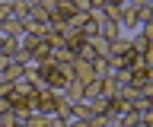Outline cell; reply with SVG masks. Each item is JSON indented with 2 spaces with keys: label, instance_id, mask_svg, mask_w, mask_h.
<instances>
[{
  "label": "cell",
  "instance_id": "1",
  "mask_svg": "<svg viewBox=\"0 0 153 127\" xmlns=\"http://www.w3.org/2000/svg\"><path fill=\"white\" fill-rule=\"evenodd\" d=\"M70 79H76V83H89V79H96L93 64L83 60V57H74V64H70Z\"/></svg>",
  "mask_w": 153,
  "mask_h": 127
},
{
  "label": "cell",
  "instance_id": "2",
  "mask_svg": "<svg viewBox=\"0 0 153 127\" xmlns=\"http://www.w3.org/2000/svg\"><path fill=\"white\" fill-rule=\"evenodd\" d=\"M128 38H131V51L134 54H150V26H140V29L131 32Z\"/></svg>",
  "mask_w": 153,
  "mask_h": 127
},
{
  "label": "cell",
  "instance_id": "3",
  "mask_svg": "<svg viewBox=\"0 0 153 127\" xmlns=\"http://www.w3.org/2000/svg\"><path fill=\"white\" fill-rule=\"evenodd\" d=\"M131 38H128V35H121V38H115L112 45H108V57H124L128 60V64H131Z\"/></svg>",
  "mask_w": 153,
  "mask_h": 127
},
{
  "label": "cell",
  "instance_id": "4",
  "mask_svg": "<svg viewBox=\"0 0 153 127\" xmlns=\"http://www.w3.org/2000/svg\"><path fill=\"white\" fill-rule=\"evenodd\" d=\"M26 67H29V64H22V60H10L7 70L0 73V79H3V83H19V79L26 76Z\"/></svg>",
  "mask_w": 153,
  "mask_h": 127
},
{
  "label": "cell",
  "instance_id": "5",
  "mask_svg": "<svg viewBox=\"0 0 153 127\" xmlns=\"http://www.w3.org/2000/svg\"><path fill=\"white\" fill-rule=\"evenodd\" d=\"M99 83H102V95L105 98H115L118 92H121V86H124V79L118 76V73H108V76H102Z\"/></svg>",
  "mask_w": 153,
  "mask_h": 127
},
{
  "label": "cell",
  "instance_id": "6",
  "mask_svg": "<svg viewBox=\"0 0 153 127\" xmlns=\"http://www.w3.org/2000/svg\"><path fill=\"white\" fill-rule=\"evenodd\" d=\"M0 38H22V19L10 16L7 22H0Z\"/></svg>",
  "mask_w": 153,
  "mask_h": 127
},
{
  "label": "cell",
  "instance_id": "7",
  "mask_svg": "<svg viewBox=\"0 0 153 127\" xmlns=\"http://www.w3.org/2000/svg\"><path fill=\"white\" fill-rule=\"evenodd\" d=\"M26 54H29V64H32V67H38V64H48V60H51V48H48L45 41H38L35 48L26 51Z\"/></svg>",
  "mask_w": 153,
  "mask_h": 127
},
{
  "label": "cell",
  "instance_id": "8",
  "mask_svg": "<svg viewBox=\"0 0 153 127\" xmlns=\"http://www.w3.org/2000/svg\"><path fill=\"white\" fill-rule=\"evenodd\" d=\"M96 35H99V38H102V41H108V45H112L115 38H121L124 32L118 29V26H115L112 19H102V22H99V32H96Z\"/></svg>",
  "mask_w": 153,
  "mask_h": 127
},
{
  "label": "cell",
  "instance_id": "9",
  "mask_svg": "<svg viewBox=\"0 0 153 127\" xmlns=\"http://www.w3.org/2000/svg\"><path fill=\"white\" fill-rule=\"evenodd\" d=\"M61 92H64L67 102H83V83H76V79H67V86Z\"/></svg>",
  "mask_w": 153,
  "mask_h": 127
},
{
  "label": "cell",
  "instance_id": "10",
  "mask_svg": "<svg viewBox=\"0 0 153 127\" xmlns=\"http://www.w3.org/2000/svg\"><path fill=\"white\" fill-rule=\"evenodd\" d=\"M74 51L67 48V45H61V48H51V60H54V64H61V67H67V64H74Z\"/></svg>",
  "mask_w": 153,
  "mask_h": 127
},
{
  "label": "cell",
  "instance_id": "11",
  "mask_svg": "<svg viewBox=\"0 0 153 127\" xmlns=\"http://www.w3.org/2000/svg\"><path fill=\"white\" fill-rule=\"evenodd\" d=\"M93 70H96V79H102V76H108V73H112V60L105 57V54H99V57L93 60Z\"/></svg>",
  "mask_w": 153,
  "mask_h": 127
},
{
  "label": "cell",
  "instance_id": "12",
  "mask_svg": "<svg viewBox=\"0 0 153 127\" xmlns=\"http://www.w3.org/2000/svg\"><path fill=\"white\" fill-rule=\"evenodd\" d=\"M150 22H153V7L150 3H137V29L150 26Z\"/></svg>",
  "mask_w": 153,
  "mask_h": 127
},
{
  "label": "cell",
  "instance_id": "13",
  "mask_svg": "<svg viewBox=\"0 0 153 127\" xmlns=\"http://www.w3.org/2000/svg\"><path fill=\"white\" fill-rule=\"evenodd\" d=\"M131 70H150V54H131Z\"/></svg>",
  "mask_w": 153,
  "mask_h": 127
},
{
  "label": "cell",
  "instance_id": "14",
  "mask_svg": "<svg viewBox=\"0 0 153 127\" xmlns=\"http://www.w3.org/2000/svg\"><path fill=\"white\" fill-rule=\"evenodd\" d=\"M10 7H13V16H16V19H26V16H29V10H32L26 0H13Z\"/></svg>",
  "mask_w": 153,
  "mask_h": 127
},
{
  "label": "cell",
  "instance_id": "15",
  "mask_svg": "<svg viewBox=\"0 0 153 127\" xmlns=\"http://www.w3.org/2000/svg\"><path fill=\"white\" fill-rule=\"evenodd\" d=\"M48 124V115H38V111H32V115L26 117V127H45Z\"/></svg>",
  "mask_w": 153,
  "mask_h": 127
},
{
  "label": "cell",
  "instance_id": "16",
  "mask_svg": "<svg viewBox=\"0 0 153 127\" xmlns=\"http://www.w3.org/2000/svg\"><path fill=\"white\" fill-rule=\"evenodd\" d=\"M86 124H89V127H112L115 121H112V117H105V115H93Z\"/></svg>",
  "mask_w": 153,
  "mask_h": 127
},
{
  "label": "cell",
  "instance_id": "17",
  "mask_svg": "<svg viewBox=\"0 0 153 127\" xmlns=\"http://www.w3.org/2000/svg\"><path fill=\"white\" fill-rule=\"evenodd\" d=\"M10 16H13V7H10L7 0H0V22H7Z\"/></svg>",
  "mask_w": 153,
  "mask_h": 127
},
{
  "label": "cell",
  "instance_id": "18",
  "mask_svg": "<svg viewBox=\"0 0 153 127\" xmlns=\"http://www.w3.org/2000/svg\"><path fill=\"white\" fill-rule=\"evenodd\" d=\"M67 127H89V124H86V121H80V117H70V121H67Z\"/></svg>",
  "mask_w": 153,
  "mask_h": 127
},
{
  "label": "cell",
  "instance_id": "19",
  "mask_svg": "<svg viewBox=\"0 0 153 127\" xmlns=\"http://www.w3.org/2000/svg\"><path fill=\"white\" fill-rule=\"evenodd\" d=\"M7 111H10V102H7L3 95H0V115H7Z\"/></svg>",
  "mask_w": 153,
  "mask_h": 127
},
{
  "label": "cell",
  "instance_id": "20",
  "mask_svg": "<svg viewBox=\"0 0 153 127\" xmlns=\"http://www.w3.org/2000/svg\"><path fill=\"white\" fill-rule=\"evenodd\" d=\"M128 0H105V7H124Z\"/></svg>",
  "mask_w": 153,
  "mask_h": 127
},
{
  "label": "cell",
  "instance_id": "21",
  "mask_svg": "<svg viewBox=\"0 0 153 127\" xmlns=\"http://www.w3.org/2000/svg\"><path fill=\"white\" fill-rule=\"evenodd\" d=\"M137 127H153V121H140V124H137Z\"/></svg>",
  "mask_w": 153,
  "mask_h": 127
},
{
  "label": "cell",
  "instance_id": "22",
  "mask_svg": "<svg viewBox=\"0 0 153 127\" xmlns=\"http://www.w3.org/2000/svg\"><path fill=\"white\" fill-rule=\"evenodd\" d=\"M26 3H29V7H35V3H38V0H26Z\"/></svg>",
  "mask_w": 153,
  "mask_h": 127
},
{
  "label": "cell",
  "instance_id": "23",
  "mask_svg": "<svg viewBox=\"0 0 153 127\" xmlns=\"http://www.w3.org/2000/svg\"><path fill=\"white\" fill-rule=\"evenodd\" d=\"M140 3H150V7H153V0H140Z\"/></svg>",
  "mask_w": 153,
  "mask_h": 127
},
{
  "label": "cell",
  "instance_id": "24",
  "mask_svg": "<svg viewBox=\"0 0 153 127\" xmlns=\"http://www.w3.org/2000/svg\"><path fill=\"white\" fill-rule=\"evenodd\" d=\"M13 127H26V124H13Z\"/></svg>",
  "mask_w": 153,
  "mask_h": 127
},
{
  "label": "cell",
  "instance_id": "25",
  "mask_svg": "<svg viewBox=\"0 0 153 127\" xmlns=\"http://www.w3.org/2000/svg\"><path fill=\"white\" fill-rule=\"evenodd\" d=\"M7 3H13V0H7Z\"/></svg>",
  "mask_w": 153,
  "mask_h": 127
}]
</instances>
